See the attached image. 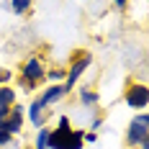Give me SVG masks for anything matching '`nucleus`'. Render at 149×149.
<instances>
[{"label":"nucleus","mask_w":149,"mask_h":149,"mask_svg":"<svg viewBox=\"0 0 149 149\" xmlns=\"http://www.w3.org/2000/svg\"><path fill=\"white\" fill-rule=\"evenodd\" d=\"M82 134H77V131H70L67 129V118H62L59 123V131H54V134H49L46 139V144L54 149H80L82 147Z\"/></svg>","instance_id":"nucleus-1"},{"label":"nucleus","mask_w":149,"mask_h":149,"mask_svg":"<svg viewBox=\"0 0 149 149\" xmlns=\"http://www.w3.org/2000/svg\"><path fill=\"white\" fill-rule=\"evenodd\" d=\"M88 64H90V57H82V59H77V64L72 67V72H70V77H67V80H70V85H72V82L80 77V74H82V70H85Z\"/></svg>","instance_id":"nucleus-5"},{"label":"nucleus","mask_w":149,"mask_h":149,"mask_svg":"<svg viewBox=\"0 0 149 149\" xmlns=\"http://www.w3.org/2000/svg\"><path fill=\"white\" fill-rule=\"evenodd\" d=\"M26 8H29V3H13V10H18V13L26 10Z\"/></svg>","instance_id":"nucleus-9"},{"label":"nucleus","mask_w":149,"mask_h":149,"mask_svg":"<svg viewBox=\"0 0 149 149\" xmlns=\"http://www.w3.org/2000/svg\"><path fill=\"white\" fill-rule=\"evenodd\" d=\"M46 139H49V131L44 129V131L39 134V144H36V147H39V149H46Z\"/></svg>","instance_id":"nucleus-8"},{"label":"nucleus","mask_w":149,"mask_h":149,"mask_svg":"<svg viewBox=\"0 0 149 149\" xmlns=\"http://www.w3.org/2000/svg\"><path fill=\"white\" fill-rule=\"evenodd\" d=\"M26 77H31V80L41 77V67H39L36 59H29V64H26Z\"/></svg>","instance_id":"nucleus-6"},{"label":"nucleus","mask_w":149,"mask_h":149,"mask_svg":"<svg viewBox=\"0 0 149 149\" xmlns=\"http://www.w3.org/2000/svg\"><path fill=\"white\" fill-rule=\"evenodd\" d=\"M62 93H64V88H49V90L44 93V95H41V100H39V105H41V108H44V105H49L52 100H57V98H59Z\"/></svg>","instance_id":"nucleus-4"},{"label":"nucleus","mask_w":149,"mask_h":149,"mask_svg":"<svg viewBox=\"0 0 149 149\" xmlns=\"http://www.w3.org/2000/svg\"><path fill=\"white\" fill-rule=\"evenodd\" d=\"M5 141H10V134L8 131H0V144H5Z\"/></svg>","instance_id":"nucleus-11"},{"label":"nucleus","mask_w":149,"mask_h":149,"mask_svg":"<svg viewBox=\"0 0 149 149\" xmlns=\"http://www.w3.org/2000/svg\"><path fill=\"white\" fill-rule=\"evenodd\" d=\"M147 98H149V93H147V88H144V85H134V88L129 90V95H126L129 105H136V108L147 105Z\"/></svg>","instance_id":"nucleus-3"},{"label":"nucleus","mask_w":149,"mask_h":149,"mask_svg":"<svg viewBox=\"0 0 149 149\" xmlns=\"http://www.w3.org/2000/svg\"><path fill=\"white\" fill-rule=\"evenodd\" d=\"M0 80H10V74H5L3 70H0Z\"/></svg>","instance_id":"nucleus-12"},{"label":"nucleus","mask_w":149,"mask_h":149,"mask_svg":"<svg viewBox=\"0 0 149 149\" xmlns=\"http://www.w3.org/2000/svg\"><path fill=\"white\" fill-rule=\"evenodd\" d=\"M82 100H85V103H93V100H95V95H93V93H82Z\"/></svg>","instance_id":"nucleus-10"},{"label":"nucleus","mask_w":149,"mask_h":149,"mask_svg":"<svg viewBox=\"0 0 149 149\" xmlns=\"http://www.w3.org/2000/svg\"><path fill=\"white\" fill-rule=\"evenodd\" d=\"M13 103V93L8 88H3L0 90V111H8V105Z\"/></svg>","instance_id":"nucleus-7"},{"label":"nucleus","mask_w":149,"mask_h":149,"mask_svg":"<svg viewBox=\"0 0 149 149\" xmlns=\"http://www.w3.org/2000/svg\"><path fill=\"white\" fill-rule=\"evenodd\" d=\"M147 129H149V118L147 116H139L131 121L129 126V144H141L147 139Z\"/></svg>","instance_id":"nucleus-2"}]
</instances>
